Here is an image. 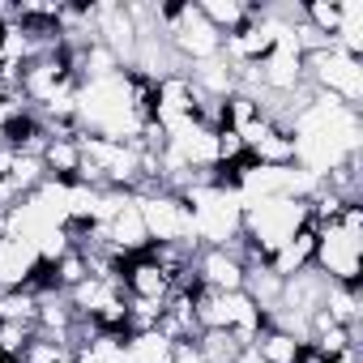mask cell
Returning a JSON list of instances; mask_svg holds the SVG:
<instances>
[{
  "label": "cell",
  "mask_w": 363,
  "mask_h": 363,
  "mask_svg": "<svg viewBox=\"0 0 363 363\" xmlns=\"http://www.w3.org/2000/svg\"><path fill=\"white\" fill-rule=\"evenodd\" d=\"M359 141H363L359 107H346V103L325 99V94H316V99L291 120L295 167L312 171L316 179H325V175L337 171L342 162L359 158Z\"/></svg>",
  "instance_id": "1"
},
{
  "label": "cell",
  "mask_w": 363,
  "mask_h": 363,
  "mask_svg": "<svg viewBox=\"0 0 363 363\" xmlns=\"http://www.w3.org/2000/svg\"><path fill=\"white\" fill-rule=\"evenodd\" d=\"M77 133L103 137V141H137L145 120L133 107V82L128 69L99 77V82H82L77 86V107H73Z\"/></svg>",
  "instance_id": "2"
},
{
  "label": "cell",
  "mask_w": 363,
  "mask_h": 363,
  "mask_svg": "<svg viewBox=\"0 0 363 363\" xmlns=\"http://www.w3.org/2000/svg\"><path fill=\"white\" fill-rule=\"evenodd\" d=\"M303 227H312V201L299 197H265L244 201L240 218V257L244 261H269L286 240H295Z\"/></svg>",
  "instance_id": "3"
},
{
  "label": "cell",
  "mask_w": 363,
  "mask_h": 363,
  "mask_svg": "<svg viewBox=\"0 0 363 363\" xmlns=\"http://www.w3.org/2000/svg\"><path fill=\"white\" fill-rule=\"evenodd\" d=\"M184 206L193 214V235L201 248H231L240 244V218H244V201L231 184L218 179H197L184 193Z\"/></svg>",
  "instance_id": "4"
},
{
  "label": "cell",
  "mask_w": 363,
  "mask_h": 363,
  "mask_svg": "<svg viewBox=\"0 0 363 363\" xmlns=\"http://www.w3.org/2000/svg\"><path fill=\"white\" fill-rule=\"evenodd\" d=\"M312 269L333 286H354L363 269V206H346L333 223L316 227Z\"/></svg>",
  "instance_id": "5"
},
{
  "label": "cell",
  "mask_w": 363,
  "mask_h": 363,
  "mask_svg": "<svg viewBox=\"0 0 363 363\" xmlns=\"http://www.w3.org/2000/svg\"><path fill=\"white\" fill-rule=\"evenodd\" d=\"M303 82L325 94V99H337L346 107H359L363 103V60L325 43L316 52H303Z\"/></svg>",
  "instance_id": "6"
},
{
  "label": "cell",
  "mask_w": 363,
  "mask_h": 363,
  "mask_svg": "<svg viewBox=\"0 0 363 363\" xmlns=\"http://www.w3.org/2000/svg\"><path fill=\"white\" fill-rule=\"evenodd\" d=\"M162 39L167 48L189 65H201V60H214L223 56V35L206 22L201 5H162Z\"/></svg>",
  "instance_id": "7"
},
{
  "label": "cell",
  "mask_w": 363,
  "mask_h": 363,
  "mask_svg": "<svg viewBox=\"0 0 363 363\" xmlns=\"http://www.w3.org/2000/svg\"><path fill=\"white\" fill-rule=\"evenodd\" d=\"M141 206V223L150 244H175V248H201L193 235V214L184 206V197L171 193V189H145L137 193Z\"/></svg>",
  "instance_id": "8"
},
{
  "label": "cell",
  "mask_w": 363,
  "mask_h": 363,
  "mask_svg": "<svg viewBox=\"0 0 363 363\" xmlns=\"http://www.w3.org/2000/svg\"><path fill=\"white\" fill-rule=\"evenodd\" d=\"M189 120H201V94H197V86L184 73L162 77L154 86V124L167 133V128L189 124Z\"/></svg>",
  "instance_id": "9"
},
{
  "label": "cell",
  "mask_w": 363,
  "mask_h": 363,
  "mask_svg": "<svg viewBox=\"0 0 363 363\" xmlns=\"http://www.w3.org/2000/svg\"><path fill=\"white\" fill-rule=\"evenodd\" d=\"M193 269H197L201 291H244V269H248V261L240 257L235 244H231V248H201L197 261H193Z\"/></svg>",
  "instance_id": "10"
},
{
  "label": "cell",
  "mask_w": 363,
  "mask_h": 363,
  "mask_svg": "<svg viewBox=\"0 0 363 363\" xmlns=\"http://www.w3.org/2000/svg\"><path fill=\"white\" fill-rule=\"evenodd\" d=\"M39 257L30 244L13 240L5 231V218H0V291H18V286H30L35 274H39Z\"/></svg>",
  "instance_id": "11"
},
{
  "label": "cell",
  "mask_w": 363,
  "mask_h": 363,
  "mask_svg": "<svg viewBox=\"0 0 363 363\" xmlns=\"http://www.w3.org/2000/svg\"><path fill=\"white\" fill-rule=\"evenodd\" d=\"M120 282H124V295L128 299H145V303H167V295H171V282H167V274L150 261V252H141V257H128L124 261V274H120Z\"/></svg>",
  "instance_id": "12"
},
{
  "label": "cell",
  "mask_w": 363,
  "mask_h": 363,
  "mask_svg": "<svg viewBox=\"0 0 363 363\" xmlns=\"http://www.w3.org/2000/svg\"><path fill=\"white\" fill-rule=\"evenodd\" d=\"M312 257H316V227H303L295 240H286L265 265L278 274V278H295V274H303V269H312Z\"/></svg>",
  "instance_id": "13"
},
{
  "label": "cell",
  "mask_w": 363,
  "mask_h": 363,
  "mask_svg": "<svg viewBox=\"0 0 363 363\" xmlns=\"http://www.w3.org/2000/svg\"><path fill=\"white\" fill-rule=\"evenodd\" d=\"M244 295L261 308V316H269L278 308V299H282V278L265 261H248V269H244Z\"/></svg>",
  "instance_id": "14"
},
{
  "label": "cell",
  "mask_w": 363,
  "mask_h": 363,
  "mask_svg": "<svg viewBox=\"0 0 363 363\" xmlns=\"http://www.w3.org/2000/svg\"><path fill=\"white\" fill-rule=\"evenodd\" d=\"M39 158H43V171L52 179H77V171H82L77 137H48L43 150H39Z\"/></svg>",
  "instance_id": "15"
},
{
  "label": "cell",
  "mask_w": 363,
  "mask_h": 363,
  "mask_svg": "<svg viewBox=\"0 0 363 363\" xmlns=\"http://www.w3.org/2000/svg\"><path fill=\"white\" fill-rule=\"evenodd\" d=\"M201 13H206V22L227 39V35L244 30V26L257 18V5H248V0H201Z\"/></svg>",
  "instance_id": "16"
},
{
  "label": "cell",
  "mask_w": 363,
  "mask_h": 363,
  "mask_svg": "<svg viewBox=\"0 0 363 363\" xmlns=\"http://www.w3.org/2000/svg\"><path fill=\"white\" fill-rule=\"evenodd\" d=\"M333 48H342V52H350V56L363 60V0H337Z\"/></svg>",
  "instance_id": "17"
},
{
  "label": "cell",
  "mask_w": 363,
  "mask_h": 363,
  "mask_svg": "<svg viewBox=\"0 0 363 363\" xmlns=\"http://www.w3.org/2000/svg\"><path fill=\"white\" fill-rule=\"evenodd\" d=\"M359 312H363V291L359 282L354 286H333L329 282V295H325V316L342 329H359Z\"/></svg>",
  "instance_id": "18"
},
{
  "label": "cell",
  "mask_w": 363,
  "mask_h": 363,
  "mask_svg": "<svg viewBox=\"0 0 363 363\" xmlns=\"http://www.w3.org/2000/svg\"><path fill=\"white\" fill-rule=\"evenodd\" d=\"M193 342H197V350H201L206 363H235V354L248 346V342H240L231 329H201Z\"/></svg>",
  "instance_id": "19"
},
{
  "label": "cell",
  "mask_w": 363,
  "mask_h": 363,
  "mask_svg": "<svg viewBox=\"0 0 363 363\" xmlns=\"http://www.w3.org/2000/svg\"><path fill=\"white\" fill-rule=\"evenodd\" d=\"M252 346H257V354H261L265 363H295V354H299V346H303V342H295L291 333H282V329L265 325V329L252 337Z\"/></svg>",
  "instance_id": "20"
},
{
  "label": "cell",
  "mask_w": 363,
  "mask_h": 363,
  "mask_svg": "<svg viewBox=\"0 0 363 363\" xmlns=\"http://www.w3.org/2000/svg\"><path fill=\"white\" fill-rule=\"evenodd\" d=\"M30 337H35V325H22V320H0V350H5V359H9V363H18V359L26 354Z\"/></svg>",
  "instance_id": "21"
},
{
  "label": "cell",
  "mask_w": 363,
  "mask_h": 363,
  "mask_svg": "<svg viewBox=\"0 0 363 363\" xmlns=\"http://www.w3.org/2000/svg\"><path fill=\"white\" fill-rule=\"evenodd\" d=\"M171 363H206V359H201L197 342H175V350H171Z\"/></svg>",
  "instance_id": "22"
},
{
  "label": "cell",
  "mask_w": 363,
  "mask_h": 363,
  "mask_svg": "<svg viewBox=\"0 0 363 363\" xmlns=\"http://www.w3.org/2000/svg\"><path fill=\"white\" fill-rule=\"evenodd\" d=\"M333 363H359V350H346V354H337Z\"/></svg>",
  "instance_id": "23"
},
{
  "label": "cell",
  "mask_w": 363,
  "mask_h": 363,
  "mask_svg": "<svg viewBox=\"0 0 363 363\" xmlns=\"http://www.w3.org/2000/svg\"><path fill=\"white\" fill-rule=\"evenodd\" d=\"M0 48H5V22H0Z\"/></svg>",
  "instance_id": "24"
},
{
  "label": "cell",
  "mask_w": 363,
  "mask_h": 363,
  "mask_svg": "<svg viewBox=\"0 0 363 363\" xmlns=\"http://www.w3.org/2000/svg\"><path fill=\"white\" fill-rule=\"evenodd\" d=\"M0 363H9V359H5V350H0Z\"/></svg>",
  "instance_id": "25"
},
{
  "label": "cell",
  "mask_w": 363,
  "mask_h": 363,
  "mask_svg": "<svg viewBox=\"0 0 363 363\" xmlns=\"http://www.w3.org/2000/svg\"><path fill=\"white\" fill-rule=\"evenodd\" d=\"M65 363H73V359H65Z\"/></svg>",
  "instance_id": "26"
}]
</instances>
